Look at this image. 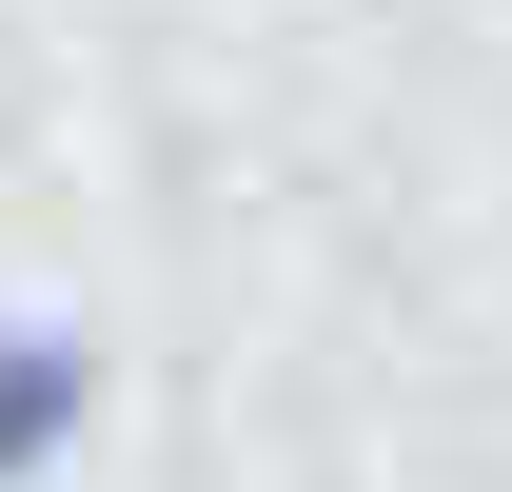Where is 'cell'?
<instances>
[{
	"mask_svg": "<svg viewBox=\"0 0 512 492\" xmlns=\"http://www.w3.org/2000/svg\"><path fill=\"white\" fill-rule=\"evenodd\" d=\"M79 414H99V335H79V315H20V335H0V492L60 473Z\"/></svg>",
	"mask_w": 512,
	"mask_h": 492,
	"instance_id": "1",
	"label": "cell"
}]
</instances>
